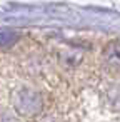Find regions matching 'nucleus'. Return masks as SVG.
<instances>
[{"mask_svg":"<svg viewBox=\"0 0 120 122\" xmlns=\"http://www.w3.org/2000/svg\"><path fill=\"white\" fill-rule=\"evenodd\" d=\"M103 65L108 72H120V42H110L103 49Z\"/></svg>","mask_w":120,"mask_h":122,"instance_id":"nucleus-1","label":"nucleus"}]
</instances>
